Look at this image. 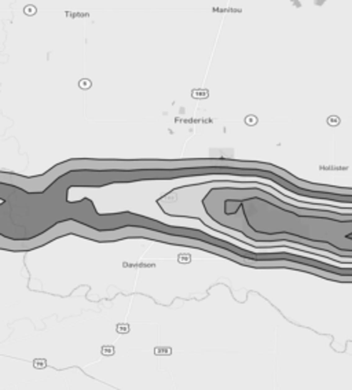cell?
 Returning a JSON list of instances; mask_svg holds the SVG:
<instances>
[{"label":"cell","mask_w":352,"mask_h":390,"mask_svg":"<svg viewBox=\"0 0 352 390\" xmlns=\"http://www.w3.org/2000/svg\"><path fill=\"white\" fill-rule=\"evenodd\" d=\"M102 354L103 356H111V354H114V348L110 346V345H105V346H102Z\"/></svg>","instance_id":"obj_1"},{"label":"cell","mask_w":352,"mask_h":390,"mask_svg":"<svg viewBox=\"0 0 352 390\" xmlns=\"http://www.w3.org/2000/svg\"><path fill=\"white\" fill-rule=\"evenodd\" d=\"M33 366L36 367V368H39V370H41V368H46V366H47V363H46V360H41V359H39V360H34V363H33Z\"/></svg>","instance_id":"obj_2"},{"label":"cell","mask_w":352,"mask_h":390,"mask_svg":"<svg viewBox=\"0 0 352 390\" xmlns=\"http://www.w3.org/2000/svg\"><path fill=\"white\" fill-rule=\"evenodd\" d=\"M117 331L118 332H128V331H129V327H128V324H123V326L118 324L117 326Z\"/></svg>","instance_id":"obj_3"}]
</instances>
